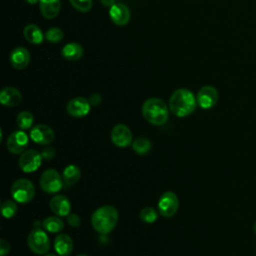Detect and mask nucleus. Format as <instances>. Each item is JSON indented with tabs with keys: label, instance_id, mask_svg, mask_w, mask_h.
I'll use <instances>...</instances> for the list:
<instances>
[{
	"label": "nucleus",
	"instance_id": "1",
	"mask_svg": "<svg viewBox=\"0 0 256 256\" xmlns=\"http://www.w3.org/2000/svg\"><path fill=\"white\" fill-rule=\"evenodd\" d=\"M197 100L192 91L187 88L175 90L169 99V109L177 117H186L192 114L197 106Z\"/></svg>",
	"mask_w": 256,
	"mask_h": 256
},
{
	"label": "nucleus",
	"instance_id": "2",
	"mask_svg": "<svg viewBox=\"0 0 256 256\" xmlns=\"http://www.w3.org/2000/svg\"><path fill=\"white\" fill-rule=\"evenodd\" d=\"M118 211L114 206L104 205L97 208L91 216V224L93 229L99 234H109L118 222Z\"/></svg>",
	"mask_w": 256,
	"mask_h": 256
},
{
	"label": "nucleus",
	"instance_id": "3",
	"mask_svg": "<svg viewBox=\"0 0 256 256\" xmlns=\"http://www.w3.org/2000/svg\"><path fill=\"white\" fill-rule=\"evenodd\" d=\"M142 115L150 124L156 126L163 125L169 117L168 106L160 98H148L142 105Z\"/></svg>",
	"mask_w": 256,
	"mask_h": 256
},
{
	"label": "nucleus",
	"instance_id": "4",
	"mask_svg": "<svg viewBox=\"0 0 256 256\" xmlns=\"http://www.w3.org/2000/svg\"><path fill=\"white\" fill-rule=\"evenodd\" d=\"M11 195L17 203L26 204L34 198L35 186L30 180L20 178L12 184Z\"/></svg>",
	"mask_w": 256,
	"mask_h": 256
},
{
	"label": "nucleus",
	"instance_id": "5",
	"mask_svg": "<svg viewBox=\"0 0 256 256\" xmlns=\"http://www.w3.org/2000/svg\"><path fill=\"white\" fill-rule=\"evenodd\" d=\"M27 243L32 252L37 255H44L50 249V240L47 233L40 227L30 231L27 237Z\"/></svg>",
	"mask_w": 256,
	"mask_h": 256
},
{
	"label": "nucleus",
	"instance_id": "6",
	"mask_svg": "<svg viewBox=\"0 0 256 256\" xmlns=\"http://www.w3.org/2000/svg\"><path fill=\"white\" fill-rule=\"evenodd\" d=\"M39 184L41 189L48 194H55L64 187L63 178L55 169L45 170L40 176Z\"/></svg>",
	"mask_w": 256,
	"mask_h": 256
},
{
	"label": "nucleus",
	"instance_id": "7",
	"mask_svg": "<svg viewBox=\"0 0 256 256\" xmlns=\"http://www.w3.org/2000/svg\"><path fill=\"white\" fill-rule=\"evenodd\" d=\"M42 155L35 149L25 150L19 158V167L25 173L36 171L42 162Z\"/></svg>",
	"mask_w": 256,
	"mask_h": 256
},
{
	"label": "nucleus",
	"instance_id": "8",
	"mask_svg": "<svg viewBox=\"0 0 256 256\" xmlns=\"http://www.w3.org/2000/svg\"><path fill=\"white\" fill-rule=\"evenodd\" d=\"M179 200L175 193L167 191L161 195L158 201V212L163 217H172L178 210Z\"/></svg>",
	"mask_w": 256,
	"mask_h": 256
},
{
	"label": "nucleus",
	"instance_id": "9",
	"mask_svg": "<svg viewBox=\"0 0 256 256\" xmlns=\"http://www.w3.org/2000/svg\"><path fill=\"white\" fill-rule=\"evenodd\" d=\"M29 137L23 130L13 131L6 141V147L12 154H22L27 150Z\"/></svg>",
	"mask_w": 256,
	"mask_h": 256
},
{
	"label": "nucleus",
	"instance_id": "10",
	"mask_svg": "<svg viewBox=\"0 0 256 256\" xmlns=\"http://www.w3.org/2000/svg\"><path fill=\"white\" fill-rule=\"evenodd\" d=\"M30 139L39 145H48L55 139V133L51 127L45 124H37L29 133Z\"/></svg>",
	"mask_w": 256,
	"mask_h": 256
},
{
	"label": "nucleus",
	"instance_id": "11",
	"mask_svg": "<svg viewBox=\"0 0 256 256\" xmlns=\"http://www.w3.org/2000/svg\"><path fill=\"white\" fill-rule=\"evenodd\" d=\"M132 132L125 124H116L111 130V141L117 147H128L132 143Z\"/></svg>",
	"mask_w": 256,
	"mask_h": 256
},
{
	"label": "nucleus",
	"instance_id": "12",
	"mask_svg": "<svg viewBox=\"0 0 256 256\" xmlns=\"http://www.w3.org/2000/svg\"><path fill=\"white\" fill-rule=\"evenodd\" d=\"M197 104L202 109L213 108L218 101V91L211 85L203 86L196 95Z\"/></svg>",
	"mask_w": 256,
	"mask_h": 256
},
{
	"label": "nucleus",
	"instance_id": "13",
	"mask_svg": "<svg viewBox=\"0 0 256 256\" xmlns=\"http://www.w3.org/2000/svg\"><path fill=\"white\" fill-rule=\"evenodd\" d=\"M91 104L88 99L78 96L72 98L67 104V112L70 116L75 118L85 117L90 112Z\"/></svg>",
	"mask_w": 256,
	"mask_h": 256
},
{
	"label": "nucleus",
	"instance_id": "14",
	"mask_svg": "<svg viewBox=\"0 0 256 256\" xmlns=\"http://www.w3.org/2000/svg\"><path fill=\"white\" fill-rule=\"evenodd\" d=\"M109 17L117 26H125L130 21L131 13L129 8L123 3H115L109 9Z\"/></svg>",
	"mask_w": 256,
	"mask_h": 256
},
{
	"label": "nucleus",
	"instance_id": "15",
	"mask_svg": "<svg viewBox=\"0 0 256 256\" xmlns=\"http://www.w3.org/2000/svg\"><path fill=\"white\" fill-rule=\"evenodd\" d=\"M31 60L30 52L22 46L14 48L9 56L10 64L17 70H22L28 66Z\"/></svg>",
	"mask_w": 256,
	"mask_h": 256
},
{
	"label": "nucleus",
	"instance_id": "16",
	"mask_svg": "<svg viewBox=\"0 0 256 256\" xmlns=\"http://www.w3.org/2000/svg\"><path fill=\"white\" fill-rule=\"evenodd\" d=\"M51 211L59 217L68 216L71 212V203L69 199L64 195H55L49 202Z\"/></svg>",
	"mask_w": 256,
	"mask_h": 256
},
{
	"label": "nucleus",
	"instance_id": "17",
	"mask_svg": "<svg viewBox=\"0 0 256 256\" xmlns=\"http://www.w3.org/2000/svg\"><path fill=\"white\" fill-rule=\"evenodd\" d=\"M22 100L21 92L12 86L4 87L0 92V103L6 107H15Z\"/></svg>",
	"mask_w": 256,
	"mask_h": 256
},
{
	"label": "nucleus",
	"instance_id": "18",
	"mask_svg": "<svg viewBox=\"0 0 256 256\" xmlns=\"http://www.w3.org/2000/svg\"><path fill=\"white\" fill-rule=\"evenodd\" d=\"M54 249L59 256H69L73 251V240L66 234H59L54 239Z\"/></svg>",
	"mask_w": 256,
	"mask_h": 256
},
{
	"label": "nucleus",
	"instance_id": "19",
	"mask_svg": "<svg viewBox=\"0 0 256 256\" xmlns=\"http://www.w3.org/2000/svg\"><path fill=\"white\" fill-rule=\"evenodd\" d=\"M40 12L46 19H54L58 16L61 8L60 0H39Z\"/></svg>",
	"mask_w": 256,
	"mask_h": 256
},
{
	"label": "nucleus",
	"instance_id": "20",
	"mask_svg": "<svg viewBox=\"0 0 256 256\" xmlns=\"http://www.w3.org/2000/svg\"><path fill=\"white\" fill-rule=\"evenodd\" d=\"M81 177V170L75 164H69L63 169L62 178L65 188H69L76 184Z\"/></svg>",
	"mask_w": 256,
	"mask_h": 256
},
{
	"label": "nucleus",
	"instance_id": "21",
	"mask_svg": "<svg viewBox=\"0 0 256 256\" xmlns=\"http://www.w3.org/2000/svg\"><path fill=\"white\" fill-rule=\"evenodd\" d=\"M83 47L76 42H70L63 46L61 50V55L64 59L68 61H77L83 56Z\"/></svg>",
	"mask_w": 256,
	"mask_h": 256
},
{
	"label": "nucleus",
	"instance_id": "22",
	"mask_svg": "<svg viewBox=\"0 0 256 256\" xmlns=\"http://www.w3.org/2000/svg\"><path fill=\"white\" fill-rule=\"evenodd\" d=\"M23 35L29 43L35 45L41 44L43 42V39L45 38L42 30L36 24H27L23 29Z\"/></svg>",
	"mask_w": 256,
	"mask_h": 256
},
{
	"label": "nucleus",
	"instance_id": "23",
	"mask_svg": "<svg viewBox=\"0 0 256 256\" xmlns=\"http://www.w3.org/2000/svg\"><path fill=\"white\" fill-rule=\"evenodd\" d=\"M42 226L47 232L58 233L63 229L64 222L59 216H49L42 221Z\"/></svg>",
	"mask_w": 256,
	"mask_h": 256
},
{
	"label": "nucleus",
	"instance_id": "24",
	"mask_svg": "<svg viewBox=\"0 0 256 256\" xmlns=\"http://www.w3.org/2000/svg\"><path fill=\"white\" fill-rule=\"evenodd\" d=\"M152 148L151 141L146 137H138L132 142V149L139 155H144Z\"/></svg>",
	"mask_w": 256,
	"mask_h": 256
},
{
	"label": "nucleus",
	"instance_id": "25",
	"mask_svg": "<svg viewBox=\"0 0 256 256\" xmlns=\"http://www.w3.org/2000/svg\"><path fill=\"white\" fill-rule=\"evenodd\" d=\"M33 122H34L33 114L29 111H21L16 117L17 126L21 130H27L31 128L33 125Z\"/></svg>",
	"mask_w": 256,
	"mask_h": 256
},
{
	"label": "nucleus",
	"instance_id": "26",
	"mask_svg": "<svg viewBox=\"0 0 256 256\" xmlns=\"http://www.w3.org/2000/svg\"><path fill=\"white\" fill-rule=\"evenodd\" d=\"M44 36L48 42L58 43L64 38V32L59 27H51L45 32Z\"/></svg>",
	"mask_w": 256,
	"mask_h": 256
},
{
	"label": "nucleus",
	"instance_id": "27",
	"mask_svg": "<svg viewBox=\"0 0 256 256\" xmlns=\"http://www.w3.org/2000/svg\"><path fill=\"white\" fill-rule=\"evenodd\" d=\"M140 219L145 223H154L158 218V211L152 207H144L139 213Z\"/></svg>",
	"mask_w": 256,
	"mask_h": 256
},
{
	"label": "nucleus",
	"instance_id": "28",
	"mask_svg": "<svg viewBox=\"0 0 256 256\" xmlns=\"http://www.w3.org/2000/svg\"><path fill=\"white\" fill-rule=\"evenodd\" d=\"M1 212L3 217L12 218L17 213L16 202L12 200H5L1 205Z\"/></svg>",
	"mask_w": 256,
	"mask_h": 256
},
{
	"label": "nucleus",
	"instance_id": "29",
	"mask_svg": "<svg viewBox=\"0 0 256 256\" xmlns=\"http://www.w3.org/2000/svg\"><path fill=\"white\" fill-rule=\"evenodd\" d=\"M73 8L79 12L85 13L92 8V0H69Z\"/></svg>",
	"mask_w": 256,
	"mask_h": 256
},
{
	"label": "nucleus",
	"instance_id": "30",
	"mask_svg": "<svg viewBox=\"0 0 256 256\" xmlns=\"http://www.w3.org/2000/svg\"><path fill=\"white\" fill-rule=\"evenodd\" d=\"M67 223L74 228H77L81 224V219L76 213H70L67 216Z\"/></svg>",
	"mask_w": 256,
	"mask_h": 256
},
{
	"label": "nucleus",
	"instance_id": "31",
	"mask_svg": "<svg viewBox=\"0 0 256 256\" xmlns=\"http://www.w3.org/2000/svg\"><path fill=\"white\" fill-rule=\"evenodd\" d=\"M41 155H42V158L45 159V160H51L54 158L55 156V149L51 146H47V147H44L41 151Z\"/></svg>",
	"mask_w": 256,
	"mask_h": 256
},
{
	"label": "nucleus",
	"instance_id": "32",
	"mask_svg": "<svg viewBox=\"0 0 256 256\" xmlns=\"http://www.w3.org/2000/svg\"><path fill=\"white\" fill-rule=\"evenodd\" d=\"M10 252V245L5 239L0 240V256H6Z\"/></svg>",
	"mask_w": 256,
	"mask_h": 256
},
{
	"label": "nucleus",
	"instance_id": "33",
	"mask_svg": "<svg viewBox=\"0 0 256 256\" xmlns=\"http://www.w3.org/2000/svg\"><path fill=\"white\" fill-rule=\"evenodd\" d=\"M89 102L91 104V106H97L100 104L102 98H101V95L99 93H94L92 94L90 97H89Z\"/></svg>",
	"mask_w": 256,
	"mask_h": 256
},
{
	"label": "nucleus",
	"instance_id": "34",
	"mask_svg": "<svg viewBox=\"0 0 256 256\" xmlns=\"http://www.w3.org/2000/svg\"><path fill=\"white\" fill-rule=\"evenodd\" d=\"M102 5L106 6V7H112L115 4V0H100Z\"/></svg>",
	"mask_w": 256,
	"mask_h": 256
},
{
	"label": "nucleus",
	"instance_id": "35",
	"mask_svg": "<svg viewBox=\"0 0 256 256\" xmlns=\"http://www.w3.org/2000/svg\"><path fill=\"white\" fill-rule=\"evenodd\" d=\"M26 2H28L29 4H35L36 2H39V0H25Z\"/></svg>",
	"mask_w": 256,
	"mask_h": 256
},
{
	"label": "nucleus",
	"instance_id": "36",
	"mask_svg": "<svg viewBox=\"0 0 256 256\" xmlns=\"http://www.w3.org/2000/svg\"><path fill=\"white\" fill-rule=\"evenodd\" d=\"M44 256H57V255L54 253H46V254H44Z\"/></svg>",
	"mask_w": 256,
	"mask_h": 256
},
{
	"label": "nucleus",
	"instance_id": "37",
	"mask_svg": "<svg viewBox=\"0 0 256 256\" xmlns=\"http://www.w3.org/2000/svg\"><path fill=\"white\" fill-rule=\"evenodd\" d=\"M253 230H254V233H255V235H256V221H255L254 224H253Z\"/></svg>",
	"mask_w": 256,
	"mask_h": 256
},
{
	"label": "nucleus",
	"instance_id": "38",
	"mask_svg": "<svg viewBox=\"0 0 256 256\" xmlns=\"http://www.w3.org/2000/svg\"><path fill=\"white\" fill-rule=\"evenodd\" d=\"M77 256H87V255H85V254H80V255H77Z\"/></svg>",
	"mask_w": 256,
	"mask_h": 256
}]
</instances>
